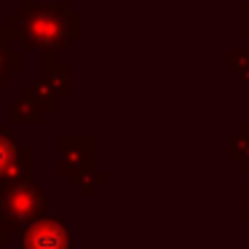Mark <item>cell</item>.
Returning <instances> with one entry per match:
<instances>
[{"mask_svg":"<svg viewBox=\"0 0 249 249\" xmlns=\"http://www.w3.org/2000/svg\"><path fill=\"white\" fill-rule=\"evenodd\" d=\"M11 35L22 38L24 46H38L46 51L65 49L78 33L81 19L70 11L67 3H33L24 0L19 14L8 22Z\"/></svg>","mask_w":249,"mask_h":249,"instance_id":"cell-1","label":"cell"},{"mask_svg":"<svg viewBox=\"0 0 249 249\" xmlns=\"http://www.w3.org/2000/svg\"><path fill=\"white\" fill-rule=\"evenodd\" d=\"M241 33L249 35V3L241 6Z\"/></svg>","mask_w":249,"mask_h":249,"instance_id":"cell-4","label":"cell"},{"mask_svg":"<svg viewBox=\"0 0 249 249\" xmlns=\"http://www.w3.org/2000/svg\"><path fill=\"white\" fill-rule=\"evenodd\" d=\"M17 150V147H11V142L3 137V131H0V163H8L11 161V153Z\"/></svg>","mask_w":249,"mask_h":249,"instance_id":"cell-3","label":"cell"},{"mask_svg":"<svg viewBox=\"0 0 249 249\" xmlns=\"http://www.w3.org/2000/svg\"><path fill=\"white\" fill-rule=\"evenodd\" d=\"M67 236L59 222H40L27 236V249H65Z\"/></svg>","mask_w":249,"mask_h":249,"instance_id":"cell-2","label":"cell"}]
</instances>
